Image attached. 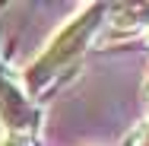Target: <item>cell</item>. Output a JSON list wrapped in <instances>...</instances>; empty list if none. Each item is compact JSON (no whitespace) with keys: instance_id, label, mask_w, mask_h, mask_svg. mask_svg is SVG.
Returning <instances> with one entry per match:
<instances>
[{"instance_id":"obj_2","label":"cell","mask_w":149,"mask_h":146,"mask_svg":"<svg viewBox=\"0 0 149 146\" xmlns=\"http://www.w3.org/2000/svg\"><path fill=\"white\" fill-rule=\"evenodd\" d=\"M108 22H111V29L120 32V35H130V32H136V29H143L149 22V6H114L111 13H108Z\"/></svg>"},{"instance_id":"obj_3","label":"cell","mask_w":149,"mask_h":146,"mask_svg":"<svg viewBox=\"0 0 149 146\" xmlns=\"http://www.w3.org/2000/svg\"><path fill=\"white\" fill-rule=\"evenodd\" d=\"M124 146H149V121H143V124L124 140Z\"/></svg>"},{"instance_id":"obj_4","label":"cell","mask_w":149,"mask_h":146,"mask_svg":"<svg viewBox=\"0 0 149 146\" xmlns=\"http://www.w3.org/2000/svg\"><path fill=\"white\" fill-rule=\"evenodd\" d=\"M0 146H29V143H26V137H6Z\"/></svg>"},{"instance_id":"obj_5","label":"cell","mask_w":149,"mask_h":146,"mask_svg":"<svg viewBox=\"0 0 149 146\" xmlns=\"http://www.w3.org/2000/svg\"><path fill=\"white\" fill-rule=\"evenodd\" d=\"M146 102H149V76H146Z\"/></svg>"},{"instance_id":"obj_1","label":"cell","mask_w":149,"mask_h":146,"mask_svg":"<svg viewBox=\"0 0 149 146\" xmlns=\"http://www.w3.org/2000/svg\"><path fill=\"white\" fill-rule=\"evenodd\" d=\"M98 16H102L98 6H89V10H83L76 19H70V22L51 38V45L41 51V57L32 64L29 86H41V83H48L60 67H67L70 60L86 48V41L92 38V32H95V26H98Z\"/></svg>"}]
</instances>
